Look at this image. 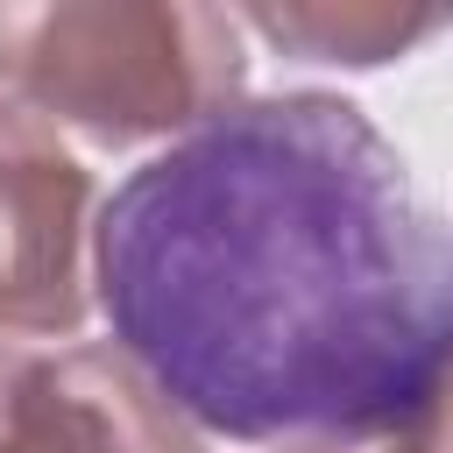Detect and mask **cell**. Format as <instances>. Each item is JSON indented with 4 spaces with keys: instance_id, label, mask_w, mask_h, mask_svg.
Returning <instances> with one entry per match:
<instances>
[{
    "instance_id": "3",
    "label": "cell",
    "mask_w": 453,
    "mask_h": 453,
    "mask_svg": "<svg viewBox=\"0 0 453 453\" xmlns=\"http://www.w3.org/2000/svg\"><path fill=\"white\" fill-rule=\"evenodd\" d=\"M85 170L57 149V134L0 106V326L21 333H71L85 311L78 290V219H85Z\"/></svg>"
},
{
    "instance_id": "4",
    "label": "cell",
    "mask_w": 453,
    "mask_h": 453,
    "mask_svg": "<svg viewBox=\"0 0 453 453\" xmlns=\"http://www.w3.org/2000/svg\"><path fill=\"white\" fill-rule=\"evenodd\" d=\"M262 35L276 42H297L311 57H347V64H382L389 50L418 42L439 28V14H255Z\"/></svg>"
},
{
    "instance_id": "2",
    "label": "cell",
    "mask_w": 453,
    "mask_h": 453,
    "mask_svg": "<svg viewBox=\"0 0 453 453\" xmlns=\"http://www.w3.org/2000/svg\"><path fill=\"white\" fill-rule=\"evenodd\" d=\"M0 78L99 142H134L226 113L241 42L205 7H42L0 14Z\"/></svg>"
},
{
    "instance_id": "6",
    "label": "cell",
    "mask_w": 453,
    "mask_h": 453,
    "mask_svg": "<svg viewBox=\"0 0 453 453\" xmlns=\"http://www.w3.org/2000/svg\"><path fill=\"white\" fill-rule=\"evenodd\" d=\"M403 439V432H396ZM396 439H382V446H347V453H396Z\"/></svg>"
},
{
    "instance_id": "5",
    "label": "cell",
    "mask_w": 453,
    "mask_h": 453,
    "mask_svg": "<svg viewBox=\"0 0 453 453\" xmlns=\"http://www.w3.org/2000/svg\"><path fill=\"white\" fill-rule=\"evenodd\" d=\"M396 453H453V389H446V396L396 439Z\"/></svg>"
},
{
    "instance_id": "1",
    "label": "cell",
    "mask_w": 453,
    "mask_h": 453,
    "mask_svg": "<svg viewBox=\"0 0 453 453\" xmlns=\"http://www.w3.org/2000/svg\"><path fill=\"white\" fill-rule=\"evenodd\" d=\"M92 283L156 396L248 446H382L453 389V219L326 92L234 99L149 156Z\"/></svg>"
}]
</instances>
